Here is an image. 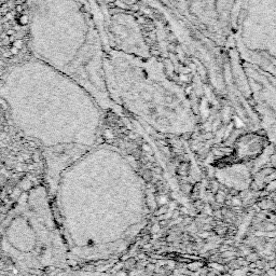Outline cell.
<instances>
[{"label":"cell","instance_id":"1","mask_svg":"<svg viewBox=\"0 0 276 276\" xmlns=\"http://www.w3.org/2000/svg\"><path fill=\"white\" fill-rule=\"evenodd\" d=\"M17 22L21 26H25L28 24V16L25 14H22L19 17H17Z\"/></svg>","mask_w":276,"mask_h":276},{"label":"cell","instance_id":"2","mask_svg":"<svg viewBox=\"0 0 276 276\" xmlns=\"http://www.w3.org/2000/svg\"><path fill=\"white\" fill-rule=\"evenodd\" d=\"M12 47L16 48V49H22L23 48V41L21 40V39H17V40H14L12 42Z\"/></svg>","mask_w":276,"mask_h":276},{"label":"cell","instance_id":"3","mask_svg":"<svg viewBox=\"0 0 276 276\" xmlns=\"http://www.w3.org/2000/svg\"><path fill=\"white\" fill-rule=\"evenodd\" d=\"M9 51H10L11 55H17V54H19V49H16V48H14V47H11Z\"/></svg>","mask_w":276,"mask_h":276},{"label":"cell","instance_id":"4","mask_svg":"<svg viewBox=\"0 0 276 276\" xmlns=\"http://www.w3.org/2000/svg\"><path fill=\"white\" fill-rule=\"evenodd\" d=\"M23 6L22 4H17V6H15V11H16L17 13H22L23 12Z\"/></svg>","mask_w":276,"mask_h":276},{"label":"cell","instance_id":"5","mask_svg":"<svg viewBox=\"0 0 276 276\" xmlns=\"http://www.w3.org/2000/svg\"><path fill=\"white\" fill-rule=\"evenodd\" d=\"M14 34H15V32H14V30H13V29H10V30H8V31H6V36H8V37H13V36H14Z\"/></svg>","mask_w":276,"mask_h":276},{"label":"cell","instance_id":"6","mask_svg":"<svg viewBox=\"0 0 276 276\" xmlns=\"http://www.w3.org/2000/svg\"><path fill=\"white\" fill-rule=\"evenodd\" d=\"M153 232H157L159 231V225H153Z\"/></svg>","mask_w":276,"mask_h":276},{"label":"cell","instance_id":"7","mask_svg":"<svg viewBox=\"0 0 276 276\" xmlns=\"http://www.w3.org/2000/svg\"><path fill=\"white\" fill-rule=\"evenodd\" d=\"M9 0H0V2H2V3H6Z\"/></svg>","mask_w":276,"mask_h":276}]
</instances>
